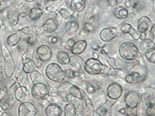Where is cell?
I'll return each mask as SVG.
<instances>
[{
    "label": "cell",
    "instance_id": "6da1fadb",
    "mask_svg": "<svg viewBox=\"0 0 155 116\" xmlns=\"http://www.w3.org/2000/svg\"><path fill=\"white\" fill-rule=\"evenodd\" d=\"M119 55L122 59L126 60H135L141 57L138 47L131 42H124L119 46Z\"/></svg>",
    "mask_w": 155,
    "mask_h": 116
},
{
    "label": "cell",
    "instance_id": "7a4b0ae2",
    "mask_svg": "<svg viewBox=\"0 0 155 116\" xmlns=\"http://www.w3.org/2000/svg\"><path fill=\"white\" fill-rule=\"evenodd\" d=\"M45 76L46 77L53 82H63L65 81V72L61 67L55 63H51L45 67Z\"/></svg>",
    "mask_w": 155,
    "mask_h": 116
},
{
    "label": "cell",
    "instance_id": "3957f363",
    "mask_svg": "<svg viewBox=\"0 0 155 116\" xmlns=\"http://www.w3.org/2000/svg\"><path fill=\"white\" fill-rule=\"evenodd\" d=\"M1 51H2V56L4 59V66H3L4 76L7 79H11L15 72L16 65H15V63L11 55L9 49L7 48V46L5 44H1Z\"/></svg>",
    "mask_w": 155,
    "mask_h": 116
},
{
    "label": "cell",
    "instance_id": "277c9868",
    "mask_svg": "<svg viewBox=\"0 0 155 116\" xmlns=\"http://www.w3.org/2000/svg\"><path fill=\"white\" fill-rule=\"evenodd\" d=\"M50 94L49 85L45 84V82H37L31 88V95L36 100H42L46 98Z\"/></svg>",
    "mask_w": 155,
    "mask_h": 116
},
{
    "label": "cell",
    "instance_id": "5b68a950",
    "mask_svg": "<svg viewBox=\"0 0 155 116\" xmlns=\"http://www.w3.org/2000/svg\"><path fill=\"white\" fill-rule=\"evenodd\" d=\"M103 63L97 59L92 58L84 63V71L89 75H98L101 72Z\"/></svg>",
    "mask_w": 155,
    "mask_h": 116
},
{
    "label": "cell",
    "instance_id": "8992f818",
    "mask_svg": "<svg viewBox=\"0 0 155 116\" xmlns=\"http://www.w3.org/2000/svg\"><path fill=\"white\" fill-rule=\"evenodd\" d=\"M39 110L37 107L29 101L22 102L18 107V115L19 116H34L38 113Z\"/></svg>",
    "mask_w": 155,
    "mask_h": 116
},
{
    "label": "cell",
    "instance_id": "52a82bcc",
    "mask_svg": "<svg viewBox=\"0 0 155 116\" xmlns=\"http://www.w3.org/2000/svg\"><path fill=\"white\" fill-rule=\"evenodd\" d=\"M119 28L118 27H104L99 33V38L100 40L104 43H110L112 42L115 37H117L119 34Z\"/></svg>",
    "mask_w": 155,
    "mask_h": 116
},
{
    "label": "cell",
    "instance_id": "ba28073f",
    "mask_svg": "<svg viewBox=\"0 0 155 116\" xmlns=\"http://www.w3.org/2000/svg\"><path fill=\"white\" fill-rule=\"evenodd\" d=\"M123 94V88L118 83L113 82L107 87V96L111 100H117Z\"/></svg>",
    "mask_w": 155,
    "mask_h": 116
},
{
    "label": "cell",
    "instance_id": "9c48e42d",
    "mask_svg": "<svg viewBox=\"0 0 155 116\" xmlns=\"http://www.w3.org/2000/svg\"><path fill=\"white\" fill-rule=\"evenodd\" d=\"M151 25H152V22L148 16H142L140 19L138 20L137 31L140 33V39H141V40H143V39L146 38L147 30H148L151 27Z\"/></svg>",
    "mask_w": 155,
    "mask_h": 116
},
{
    "label": "cell",
    "instance_id": "30bf717a",
    "mask_svg": "<svg viewBox=\"0 0 155 116\" xmlns=\"http://www.w3.org/2000/svg\"><path fill=\"white\" fill-rule=\"evenodd\" d=\"M140 101H141L140 95H139L137 92L134 91L129 92L125 95V97H124V102L126 104V107L129 108H138Z\"/></svg>",
    "mask_w": 155,
    "mask_h": 116
},
{
    "label": "cell",
    "instance_id": "8fae6325",
    "mask_svg": "<svg viewBox=\"0 0 155 116\" xmlns=\"http://www.w3.org/2000/svg\"><path fill=\"white\" fill-rule=\"evenodd\" d=\"M52 57V50L48 45H40L36 49V58L42 61H48Z\"/></svg>",
    "mask_w": 155,
    "mask_h": 116
},
{
    "label": "cell",
    "instance_id": "7c38bea8",
    "mask_svg": "<svg viewBox=\"0 0 155 116\" xmlns=\"http://www.w3.org/2000/svg\"><path fill=\"white\" fill-rule=\"evenodd\" d=\"M13 97L16 101H18L20 103L25 102V101H28L29 100V94H28V91L27 87L23 86V85H19L14 92Z\"/></svg>",
    "mask_w": 155,
    "mask_h": 116
},
{
    "label": "cell",
    "instance_id": "4fadbf2b",
    "mask_svg": "<svg viewBox=\"0 0 155 116\" xmlns=\"http://www.w3.org/2000/svg\"><path fill=\"white\" fill-rule=\"evenodd\" d=\"M45 113L48 116H60L63 114V109L57 103H50L45 107Z\"/></svg>",
    "mask_w": 155,
    "mask_h": 116
},
{
    "label": "cell",
    "instance_id": "5bb4252c",
    "mask_svg": "<svg viewBox=\"0 0 155 116\" xmlns=\"http://www.w3.org/2000/svg\"><path fill=\"white\" fill-rule=\"evenodd\" d=\"M58 26H59V24H58V21L56 18H49L44 23L43 29L46 33H52L58 28Z\"/></svg>",
    "mask_w": 155,
    "mask_h": 116
},
{
    "label": "cell",
    "instance_id": "9a60e30c",
    "mask_svg": "<svg viewBox=\"0 0 155 116\" xmlns=\"http://www.w3.org/2000/svg\"><path fill=\"white\" fill-rule=\"evenodd\" d=\"M78 29H79V22H78V20H71L68 21L67 24L65 25L64 31L69 36H74L77 33Z\"/></svg>",
    "mask_w": 155,
    "mask_h": 116
},
{
    "label": "cell",
    "instance_id": "2e32d148",
    "mask_svg": "<svg viewBox=\"0 0 155 116\" xmlns=\"http://www.w3.org/2000/svg\"><path fill=\"white\" fill-rule=\"evenodd\" d=\"M86 47H87V41L81 40V41L76 42L75 45L70 50L73 55H81V54H82L85 51Z\"/></svg>",
    "mask_w": 155,
    "mask_h": 116
},
{
    "label": "cell",
    "instance_id": "e0dca14e",
    "mask_svg": "<svg viewBox=\"0 0 155 116\" xmlns=\"http://www.w3.org/2000/svg\"><path fill=\"white\" fill-rule=\"evenodd\" d=\"M70 63L74 68H76L78 71H84V60L79 56V55H74L70 57Z\"/></svg>",
    "mask_w": 155,
    "mask_h": 116
},
{
    "label": "cell",
    "instance_id": "ac0fdd59",
    "mask_svg": "<svg viewBox=\"0 0 155 116\" xmlns=\"http://www.w3.org/2000/svg\"><path fill=\"white\" fill-rule=\"evenodd\" d=\"M143 76H141L140 73L138 72H131L130 74H128L125 77V80L127 83L129 84H137L140 83L143 80Z\"/></svg>",
    "mask_w": 155,
    "mask_h": 116
},
{
    "label": "cell",
    "instance_id": "d6986e66",
    "mask_svg": "<svg viewBox=\"0 0 155 116\" xmlns=\"http://www.w3.org/2000/svg\"><path fill=\"white\" fill-rule=\"evenodd\" d=\"M70 9L77 13L83 11L85 9V1L84 0H71Z\"/></svg>",
    "mask_w": 155,
    "mask_h": 116
},
{
    "label": "cell",
    "instance_id": "ffe728a7",
    "mask_svg": "<svg viewBox=\"0 0 155 116\" xmlns=\"http://www.w3.org/2000/svg\"><path fill=\"white\" fill-rule=\"evenodd\" d=\"M21 41V35L19 34V32H15L11 34L10 36H8L7 38V45L10 46V47H13V46H16Z\"/></svg>",
    "mask_w": 155,
    "mask_h": 116
},
{
    "label": "cell",
    "instance_id": "44dd1931",
    "mask_svg": "<svg viewBox=\"0 0 155 116\" xmlns=\"http://www.w3.org/2000/svg\"><path fill=\"white\" fill-rule=\"evenodd\" d=\"M43 14H44V11L41 9V8L35 7V8H32V9L29 10L28 17L31 21H38L42 17Z\"/></svg>",
    "mask_w": 155,
    "mask_h": 116
},
{
    "label": "cell",
    "instance_id": "7402d4cb",
    "mask_svg": "<svg viewBox=\"0 0 155 116\" xmlns=\"http://www.w3.org/2000/svg\"><path fill=\"white\" fill-rule=\"evenodd\" d=\"M60 14L63 16V18L66 21H71V20H77L75 18V11H73L71 9H65V8H63L59 11Z\"/></svg>",
    "mask_w": 155,
    "mask_h": 116
},
{
    "label": "cell",
    "instance_id": "603a6c76",
    "mask_svg": "<svg viewBox=\"0 0 155 116\" xmlns=\"http://www.w3.org/2000/svg\"><path fill=\"white\" fill-rule=\"evenodd\" d=\"M36 68L37 66H36L35 61L33 60H29L24 63V65H23V72L25 74H30L33 71H35Z\"/></svg>",
    "mask_w": 155,
    "mask_h": 116
},
{
    "label": "cell",
    "instance_id": "cb8c5ba5",
    "mask_svg": "<svg viewBox=\"0 0 155 116\" xmlns=\"http://www.w3.org/2000/svg\"><path fill=\"white\" fill-rule=\"evenodd\" d=\"M57 60L61 65H66L70 63V56L64 51H60L57 54Z\"/></svg>",
    "mask_w": 155,
    "mask_h": 116
},
{
    "label": "cell",
    "instance_id": "d4e9b609",
    "mask_svg": "<svg viewBox=\"0 0 155 116\" xmlns=\"http://www.w3.org/2000/svg\"><path fill=\"white\" fill-rule=\"evenodd\" d=\"M155 47V44L153 43V41H151L150 39H143L141 44H140V48L146 53L147 51H149L152 48Z\"/></svg>",
    "mask_w": 155,
    "mask_h": 116
},
{
    "label": "cell",
    "instance_id": "484cf974",
    "mask_svg": "<svg viewBox=\"0 0 155 116\" xmlns=\"http://www.w3.org/2000/svg\"><path fill=\"white\" fill-rule=\"evenodd\" d=\"M112 103L110 102H105L102 106H100L98 109L97 110V114L98 115H108L110 113L111 108H112Z\"/></svg>",
    "mask_w": 155,
    "mask_h": 116
},
{
    "label": "cell",
    "instance_id": "4316f807",
    "mask_svg": "<svg viewBox=\"0 0 155 116\" xmlns=\"http://www.w3.org/2000/svg\"><path fill=\"white\" fill-rule=\"evenodd\" d=\"M64 113L66 116H75L77 114V109L73 103L68 102L65 106H64Z\"/></svg>",
    "mask_w": 155,
    "mask_h": 116
},
{
    "label": "cell",
    "instance_id": "83f0119b",
    "mask_svg": "<svg viewBox=\"0 0 155 116\" xmlns=\"http://www.w3.org/2000/svg\"><path fill=\"white\" fill-rule=\"evenodd\" d=\"M114 14L118 19H126L129 16V11H128V10L126 9V8L119 7V8H117V9L115 10Z\"/></svg>",
    "mask_w": 155,
    "mask_h": 116
},
{
    "label": "cell",
    "instance_id": "f1b7e54d",
    "mask_svg": "<svg viewBox=\"0 0 155 116\" xmlns=\"http://www.w3.org/2000/svg\"><path fill=\"white\" fill-rule=\"evenodd\" d=\"M65 75L70 77L72 79H79V77H81V79H84V76L82 74L81 71H75V70H72V69H67L65 71Z\"/></svg>",
    "mask_w": 155,
    "mask_h": 116
},
{
    "label": "cell",
    "instance_id": "f546056e",
    "mask_svg": "<svg viewBox=\"0 0 155 116\" xmlns=\"http://www.w3.org/2000/svg\"><path fill=\"white\" fill-rule=\"evenodd\" d=\"M68 95H71L75 97H78L80 99H82V90H81L78 86H75V85H72L68 91Z\"/></svg>",
    "mask_w": 155,
    "mask_h": 116
},
{
    "label": "cell",
    "instance_id": "4dcf8cb0",
    "mask_svg": "<svg viewBox=\"0 0 155 116\" xmlns=\"http://www.w3.org/2000/svg\"><path fill=\"white\" fill-rule=\"evenodd\" d=\"M30 80L34 83H37V82H44L45 79L43 75L39 71H33L32 73H30Z\"/></svg>",
    "mask_w": 155,
    "mask_h": 116
},
{
    "label": "cell",
    "instance_id": "1f68e13d",
    "mask_svg": "<svg viewBox=\"0 0 155 116\" xmlns=\"http://www.w3.org/2000/svg\"><path fill=\"white\" fill-rule=\"evenodd\" d=\"M82 100L84 102L85 107H86L89 111H94L95 110V107H94V104H93V101L88 97V95L85 94L83 91H82Z\"/></svg>",
    "mask_w": 155,
    "mask_h": 116
},
{
    "label": "cell",
    "instance_id": "d6a6232c",
    "mask_svg": "<svg viewBox=\"0 0 155 116\" xmlns=\"http://www.w3.org/2000/svg\"><path fill=\"white\" fill-rule=\"evenodd\" d=\"M86 92H88V94H91V95H93V94H95V92L97 91V90H99L100 89V86L98 84H97V83H95V82H87V84H86Z\"/></svg>",
    "mask_w": 155,
    "mask_h": 116
},
{
    "label": "cell",
    "instance_id": "836d02e7",
    "mask_svg": "<svg viewBox=\"0 0 155 116\" xmlns=\"http://www.w3.org/2000/svg\"><path fill=\"white\" fill-rule=\"evenodd\" d=\"M145 57L146 59L148 60L150 63L152 64H155V47L149 50V51H147L145 53Z\"/></svg>",
    "mask_w": 155,
    "mask_h": 116
},
{
    "label": "cell",
    "instance_id": "e575fe53",
    "mask_svg": "<svg viewBox=\"0 0 155 116\" xmlns=\"http://www.w3.org/2000/svg\"><path fill=\"white\" fill-rule=\"evenodd\" d=\"M25 40H26V42H27V44L29 47H32V46H34L37 43V37H36V35L30 34V35H28L26 37Z\"/></svg>",
    "mask_w": 155,
    "mask_h": 116
},
{
    "label": "cell",
    "instance_id": "d590c367",
    "mask_svg": "<svg viewBox=\"0 0 155 116\" xmlns=\"http://www.w3.org/2000/svg\"><path fill=\"white\" fill-rule=\"evenodd\" d=\"M8 86L4 81H0V98H4L8 95Z\"/></svg>",
    "mask_w": 155,
    "mask_h": 116
},
{
    "label": "cell",
    "instance_id": "8d00e7d4",
    "mask_svg": "<svg viewBox=\"0 0 155 116\" xmlns=\"http://www.w3.org/2000/svg\"><path fill=\"white\" fill-rule=\"evenodd\" d=\"M131 27H133V26L129 24V23H123V24L119 26V30L124 34H129Z\"/></svg>",
    "mask_w": 155,
    "mask_h": 116
},
{
    "label": "cell",
    "instance_id": "74e56055",
    "mask_svg": "<svg viewBox=\"0 0 155 116\" xmlns=\"http://www.w3.org/2000/svg\"><path fill=\"white\" fill-rule=\"evenodd\" d=\"M145 3L143 2V1H141V0H138V1H135L134 2V6H133V8L134 9V11H142L143 10H144V8H145Z\"/></svg>",
    "mask_w": 155,
    "mask_h": 116
},
{
    "label": "cell",
    "instance_id": "f35d334b",
    "mask_svg": "<svg viewBox=\"0 0 155 116\" xmlns=\"http://www.w3.org/2000/svg\"><path fill=\"white\" fill-rule=\"evenodd\" d=\"M32 58H33V50H28V49L27 51H25L22 56V60L24 63L29 60H32Z\"/></svg>",
    "mask_w": 155,
    "mask_h": 116
},
{
    "label": "cell",
    "instance_id": "ab89813d",
    "mask_svg": "<svg viewBox=\"0 0 155 116\" xmlns=\"http://www.w3.org/2000/svg\"><path fill=\"white\" fill-rule=\"evenodd\" d=\"M48 42L50 44H57L60 42V38L58 36H55V35H51V36L48 37Z\"/></svg>",
    "mask_w": 155,
    "mask_h": 116
},
{
    "label": "cell",
    "instance_id": "60d3db41",
    "mask_svg": "<svg viewBox=\"0 0 155 116\" xmlns=\"http://www.w3.org/2000/svg\"><path fill=\"white\" fill-rule=\"evenodd\" d=\"M17 45H18L19 50H21V51H23V52L27 51V50H28V44H27L26 40H23V41L21 40V41H20V43H19Z\"/></svg>",
    "mask_w": 155,
    "mask_h": 116
},
{
    "label": "cell",
    "instance_id": "b9f144b4",
    "mask_svg": "<svg viewBox=\"0 0 155 116\" xmlns=\"http://www.w3.org/2000/svg\"><path fill=\"white\" fill-rule=\"evenodd\" d=\"M129 34L133 37V39H134V40H138V39H140V33H139L136 29H134V27H131Z\"/></svg>",
    "mask_w": 155,
    "mask_h": 116
},
{
    "label": "cell",
    "instance_id": "7bdbcfd3",
    "mask_svg": "<svg viewBox=\"0 0 155 116\" xmlns=\"http://www.w3.org/2000/svg\"><path fill=\"white\" fill-rule=\"evenodd\" d=\"M137 108H129L126 107V115H136Z\"/></svg>",
    "mask_w": 155,
    "mask_h": 116
},
{
    "label": "cell",
    "instance_id": "ee69618b",
    "mask_svg": "<svg viewBox=\"0 0 155 116\" xmlns=\"http://www.w3.org/2000/svg\"><path fill=\"white\" fill-rule=\"evenodd\" d=\"M76 39L74 38V37H71V38H69L68 40H67V47H68V49H71L73 46L75 45V44H76Z\"/></svg>",
    "mask_w": 155,
    "mask_h": 116
},
{
    "label": "cell",
    "instance_id": "f6af8a7d",
    "mask_svg": "<svg viewBox=\"0 0 155 116\" xmlns=\"http://www.w3.org/2000/svg\"><path fill=\"white\" fill-rule=\"evenodd\" d=\"M134 2V0H125V6L127 8H133Z\"/></svg>",
    "mask_w": 155,
    "mask_h": 116
},
{
    "label": "cell",
    "instance_id": "bcb514c9",
    "mask_svg": "<svg viewBox=\"0 0 155 116\" xmlns=\"http://www.w3.org/2000/svg\"><path fill=\"white\" fill-rule=\"evenodd\" d=\"M107 4L110 7H116L117 6V0H107Z\"/></svg>",
    "mask_w": 155,
    "mask_h": 116
},
{
    "label": "cell",
    "instance_id": "7dc6e473",
    "mask_svg": "<svg viewBox=\"0 0 155 116\" xmlns=\"http://www.w3.org/2000/svg\"><path fill=\"white\" fill-rule=\"evenodd\" d=\"M150 33L153 37V43L155 44V24L153 26H151V28H150Z\"/></svg>",
    "mask_w": 155,
    "mask_h": 116
},
{
    "label": "cell",
    "instance_id": "c3c4849f",
    "mask_svg": "<svg viewBox=\"0 0 155 116\" xmlns=\"http://www.w3.org/2000/svg\"><path fill=\"white\" fill-rule=\"evenodd\" d=\"M43 61L42 60H39V59H37V63H36V66L38 67V68H41L42 66H43Z\"/></svg>",
    "mask_w": 155,
    "mask_h": 116
},
{
    "label": "cell",
    "instance_id": "681fc988",
    "mask_svg": "<svg viewBox=\"0 0 155 116\" xmlns=\"http://www.w3.org/2000/svg\"><path fill=\"white\" fill-rule=\"evenodd\" d=\"M94 2H95L94 0H88V7L90 8V9L94 7Z\"/></svg>",
    "mask_w": 155,
    "mask_h": 116
},
{
    "label": "cell",
    "instance_id": "f907efd6",
    "mask_svg": "<svg viewBox=\"0 0 155 116\" xmlns=\"http://www.w3.org/2000/svg\"><path fill=\"white\" fill-rule=\"evenodd\" d=\"M24 1H26V2H28V3H30V2H34V1H36V0H24Z\"/></svg>",
    "mask_w": 155,
    "mask_h": 116
},
{
    "label": "cell",
    "instance_id": "816d5d0a",
    "mask_svg": "<svg viewBox=\"0 0 155 116\" xmlns=\"http://www.w3.org/2000/svg\"><path fill=\"white\" fill-rule=\"evenodd\" d=\"M2 59H3V56H2V54L0 53V63H2Z\"/></svg>",
    "mask_w": 155,
    "mask_h": 116
},
{
    "label": "cell",
    "instance_id": "f5cc1de1",
    "mask_svg": "<svg viewBox=\"0 0 155 116\" xmlns=\"http://www.w3.org/2000/svg\"><path fill=\"white\" fill-rule=\"evenodd\" d=\"M46 2H51V1H56V0H45Z\"/></svg>",
    "mask_w": 155,
    "mask_h": 116
}]
</instances>
